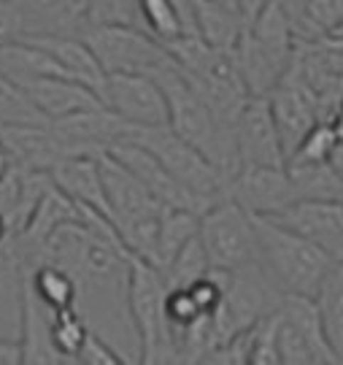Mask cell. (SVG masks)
Listing matches in <instances>:
<instances>
[{"label":"cell","mask_w":343,"mask_h":365,"mask_svg":"<svg viewBox=\"0 0 343 365\" xmlns=\"http://www.w3.org/2000/svg\"><path fill=\"white\" fill-rule=\"evenodd\" d=\"M278 312L303 336V341L308 344L311 354H314V365L341 363V357L335 354V349L327 341V333H324V325H322V317H319L317 309V300L311 298V295H284L281 303H278Z\"/></svg>","instance_id":"obj_20"},{"label":"cell","mask_w":343,"mask_h":365,"mask_svg":"<svg viewBox=\"0 0 343 365\" xmlns=\"http://www.w3.org/2000/svg\"><path fill=\"white\" fill-rule=\"evenodd\" d=\"M276 325H278V309L263 317L254 325V339H251L249 365H281L278 363L276 349Z\"/></svg>","instance_id":"obj_33"},{"label":"cell","mask_w":343,"mask_h":365,"mask_svg":"<svg viewBox=\"0 0 343 365\" xmlns=\"http://www.w3.org/2000/svg\"><path fill=\"white\" fill-rule=\"evenodd\" d=\"M97 165H100V179H103V192H106L108 200V214H111V225H114L117 235L119 230H125L130 225L157 220L159 211L165 209V206L119 160H114L108 152H100L97 155Z\"/></svg>","instance_id":"obj_9"},{"label":"cell","mask_w":343,"mask_h":365,"mask_svg":"<svg viewBox=\"0 0 343 365\" xmlns=\"http://www.w3.org/2000/svg\"><path fill=\"white\" fill-rule=\"evenodd\" d=\"M324 36H343V22L338 27H335V30H330V33H324Z\"/></svg>","instance_id":"obj_40"},{"label":"cell","mask_w":343,"mask_h":365,"mask_svg":"<svg viewBox=\"0 0 343 365\" xmlns=\"http://www.w3.org/2000/svg\"><path fill=\"white\" fill-rule=\"evenodd\" d=\"M73 363L79 365H122L125 357L108 344L103 336H97L95 330H87V336L81 341L79 352H76V360Z\"/></svg>","instance_id":"obj_34"},{"label":"cell","mask_w":343,"mask_h":365,"mask_svg":"<svg viewBox=\"0 0 343 365\" xmlns=\"http://www.w3.org/2000/svg\"><path fill=\"white\" fill-rule=\"evenodd\" d=\"M192 3V16H195V30L198 36L213 49H236L238 38L243 33V19L238 9L216 3V0H189Z\"/></svg>","instance_id":"obj_22"},{"label":"cell","mask_w":343,"mask_h":365,"mask_svg":"<svg viewBox=\"0 0 343 365\" xmlns=\"http://www.w3.org/2000/svg\"><path fill=\"white\" fill-rule=\"evenodd\" d=\"M165 276L157 265L130 257L127 265V314L138 339V363H176V341L165 317Z\"/></svg>","instance_id":"obj_2"},{"label":"cell","mask_w":343,"mask_h":365,"mask_svg":"<svg viewBox=\"0 0 343 365\" xmlns=\"http://www.w3.org/2000/svg\"><path fill=\"white\" fill-rule=\"evenodd\" d=\"M0 146L6 160L22 170H49L65 157L52 125H0Z\"/></svg>","instance_id":"obj_14"},{"label":"cell","mask_w":343,"mask_h":365,"mask_svg":"<svg viewBox=\"0 0 343 365\" xmlns=\"http://www.w3.org/2000/svg\"><path fill=\"white\" fill-rule=\"evenodd\" d=\"M87 322L76 309H65V312H52V325H49V339L57 354L63 357V363H73L76 352H79L81 341L87 336Z\"/></svg>","instance_id":"obj_29"},{"label":"cell","mask_w":343,"mask_h":365,"mask_svg":"<svg viewBox=\"0 0 343 365\" xmlns=\"http://www.w3.org/2000/svg\"><path fill=\"white\" fill-rule=\"evenodd\" d=\"M49 176H52L54 187L63 190L73 203L87 206V209L97 211L106 220H111L106 192H103V179H100V165H97V155L60 157L49 168Z\"/></svg>","instance_id":"obj_15"},{"label":"cell","mask_w":343,"mask_h":365,"mask_svg":"<svg viewBox=\"0 0 343 365\" xmlns=\"http://www.w3.org/2000/svg\"><path fill=\"white\" fill-rule=\"evenodd\" d=\"M327 122H330L332 133H335V141H338V144H343V106L335 111V114H332L330 119H327Z\"/></svg>","instance_id":"obj_37"},{"label":"cell","mask_w":343,"mask_h":365,"mask_svg":"<svg viewBox=\"0 0 343 365\" xmlns=\"http://www.w3.org/2000/svg\"><path fill=\"white\" fill-rule=\"evenodd\" d=\"M233 57H236L238 73L246 84V92L257 98H268V92L276 87V81L284 76V71L292 63V57H284L260 43L246 27L233 49Z\"/></svg>","instance_id":"obj_18"},{"label":"cell","mask_w":343,"mask_h":365,"mask_svg":"<svg viewBox=\"0 0 343 365\" xmlns=\"http://www.w3.org/2000/svg\"><path fill=\"white\" fill-rule=\"evenodd\" d=\"M338 146L335 133H332L327 119H319L311 130L300 138V144L295 146V152L287 157V163H324L330 160L332 149Z\"/></svg>","instance_id":"obj_31"},{"label":"cell","mask_w":343,"mask_h":365,"mask_svg":"<svg viewBox=\"0 0 343 365\" xmlns=\"http://www.w3.org/2000/svg\"><path fill=\"white\" fill-rule=\"evenodd\" d=\"M30 262V260H27ZM27 262L22 271V319H19V344H22V363L25 365H60L63 357L57 354L49 339L52 312L41 303V298L27 284Z\"/></svg>","instance_id":"obj_17"},{"label":"cell","mask_w":343,"mask_h":365,"mask_svg":"<svg viewBox=\"0 0 343 365\" xmlns=\"http://www.w3.org/2000/svg\"><path fill=\"white\" fill-rule=\"evenodd\" d=\"M270 220L324 249L332 260H343V200L297 197Z\"/></svg>","instance_id":"obj_11"},{"label":"cell","mask_w":343,"mask_h":365,"mask_svg":"<svg viewBox=\"0 0 343 365\" xmlns=\"http://www.w3.org/2000/svg\"><path fill=\"white\" fill-rule=\"evenodd\" d=\"M257 255L254 260L265 271V276L284 295H317L322 279L332 268V257L311 244L308 238L273 222L270 217L251 214Z\"/></svg>","instance_id":"obj_1"},{"label":"cell","mask_w":343,"mask_h":365,"mask_svg":"<svg viewBox=\"0 0 343 365\" xmlns=\"http://www.w3.org/2000/svg\"><path fill=\"white\" fill-rule=\"evenodd\" d=\"M27 284L49 312H65L76 306L73 276L54 262H27Z\"/></svg>","instance_id":"obj_23"},{"label":"cell","mask_w":343,"mask_h":365,"mask_svg":"<svg viewBox=\"0 0 343 365\" xmlns=\"http://www.w3.org/2000/svg\"><path fill=\"white\" fill-rule=\"evenodd\" d=\"M198 222L200 214L189 209H168V206L162 209L157 225V260H154L159 271L176 257V252L184 247L189 238L198 235Z\"/></svg>","instance_id":"obj_26"},{"label":"cell","mask_w":343,"mask_h":365,"mask_svg":"<svg viewBox=\"0 0 343 365\" xmlns=\"http://www.w3.org/2000/svg\"><path fill=\"white\" fill-rule=\"evenodd\" d=\"M103 73H154L171 66L173 57L144 27L84 25L79 33Z\"/></svg>","instance_id":"obj_4"},{"label":"cell","mask_w":343,"mask_h":365,"mask_svg":"<svg viewBox=\"0 0 343 365\" xmlns=\"http://www.w3.org/2000/svg\"><path fill=\"white\" fill-rule=\"evenodd\" d=\"M0 365H22L19 339H0Z\"/></svg>","instance_id":"obj_35"},{"label":"cell","mask_w":343,"mask_h":365,"mask_svg":"<svg viewBox=\"0 0 343 365\" xmlns=\"http://www.w3.org/2000/svg\"><path fill=\"white\" fill-rule=\"evenodd\" d=\"M276 349H278V363L281 365H314V354L308 349V344L281 317V312H278V325H276Z\"/></svg>","instance_id":"obj_32"},{"label":"cell","mask_w":343,"mask_h":365,"mask_svg":"<svg viewBox=\"0 0 343 365\" xmlns=\"http://www.w3.org/2000/svg\"><path fill=\"white\" fill-rule=\"evenodd\" d=\"M198 238L211 268L233 271L238 265L251 262L257 255L251 214L241 209L230 195L219 197L200 214Z\"/></svg>","instance_id":"obj_6"},{"label":"cell","mask_w":343,"mask_h":365,"mask_svg":"<svg viewBox=\"0 0 343 365\" xmlns=\"http://www.w3.org/2000/svg\"><path fill=\"white\" fill-rule=\"evenodd\" d=\"M22 38L33 41L36 46L46 49L60 66L65 68V73L70 78L87 84L90 90L100 92V84H103L106 73H103V68L97 66L95 54L90 52V46L84 43L81 36H73V33H43V36H22Z\"/></svg>","instance_id":"obj_19"},{"label":"cell","mask_w":343,"mask_h":365,"mask_svg":"<svg viewBox=\"0 0 343 365\" xmlns=\"http://www.w3.org/2000/svg\"><path fill=\"white\" fill-rule=\"evenodd\" d=\"M233 138H236L238 168L241 165L287 168V155H284V146L278 138L268 98H257V95L246 98V103L238 111L236 125H233Z\"/></svg>","instance_id":"obj_8"},{"label":"cell","mask_w":343,"mask_h":365,"mask_svg":"<svg viewBox=\"0 0 343 365\" xmlns=\"http://www.w3.org/2000/svg\"><path fill=\"white\" fill-rule=\"evenodd\" d=\"M127 138L149 149L176 182L184 184L192 195L206 203V209L211 203H216L219 197L227 195L225 173L216 168L200 149L184 141L179 133H173L168 125H146V128L132 125Z\"/></svg>","instance_id":"obj_3"},{"label":"cell","mask_w":343,"mask_h":365,"mask_svg":"<svg viewBox=\"0 0 343 365\" xmlns=\"http://www.w3.org/2000/svg\"><path fill=\"white\" fill-rule=\"evenodd\" d=\"M314 300H317L327 341L343 363V260L332 262V268L322 279Z\"/></svg>","instance_id":"obj_24"},{"label":"cell","mask_w":343,"mask_h":365,"mask_svg":"<svg viewBox=\"0 0 343 365\" xmlns=\"http://www.w3.org/2000/svg\"><path fill=\"white\" fill-rule=\"evenodd\" d=\"M0 73L16 81V84L41 76L70 78L65 73V68L60 66L52 54L27 38H14L9 43H0Z\"/></svg>","instance_id":"obj_21"},{"label":"cell","mask_w":343,"mask_h":365,"mask_svg":"<svg viewBox=\"0 0 343 365\" xmlns=\"http://www.w3.org/2000/svg\"><path fill=\"white\" fill-rule=\"evenodd\" d=\"M227 195L249 214L270 217L276 211L287 209L292 200H297V190L287 168L241 165L227 182Z\"/></svg>","instance_id":"obj_12"},{"label":"cell","mask_w":343,"mask_h":365,"mask_svg":"<svg viewBox=\"0 0 343 365\" xmlns=\"http://www.w3.org/2000/svg\"><path fill=\"white\" fill-rule=\"evenodd\" d=\"M108 155L130 170L132 176L144 184L162 206H168V209H189L195 211V214L206 211V203L192 195L184 184L176 182L157 157L152 155L149 149H144L141 144H135L130 138H122V141L108 146Z\"/></svg>","instance_id":"obj_13"},{"label":"cell","mask_w":343,"mask_h":365,"mask_svg":"<svg viewBox=\"0 0 343 365\" xmlns=\"http://www.w3.org/2000/svg\"><path fill=\"white\" fill-rule=\"evenodd\" d=\"M211 265H209V257H206V249L200 244V238H189L184 247L176 252L165 268H162V276H165V284L168 287H189L192 282H198L200 276H206Z\"/></svg>","instance_id":"obj_27"},{"label":"cell","mask_w":343,"mask_h":365,"mask_svg":"<svg viewBox=\"0 0 343 365\" xmlns=\"http://www.w3.org/2000/svg\"><path fill=\"white\" fill-rule=\"evenodd\" d=\"M84 25L144 27L138 0H79Z\"/></svg>","instance_id":"obj_30"},{"label":"cell","mask_w":343,"mask_h":365,"mask_svg":"<svg viewBox=\"0 0 343 365\" xmlns=\"http://www.w3.org/2000/svg\"><path fill=\"white\" fill-rule=\"evenodd\" d=\"M54 135L63 144L65 155H100L108 152V146L127 138L132 130L130 122L117 117L114 111H108L106 106H95L84 108L68 117L52 119Z\"/></svg>","instance_id":"obj_10"},{"label":"cell","mask_w":343,"mask_h":365,"mask_svg":"<svg viewBox=\"0 0 343 365\" xmlns=\"http://www.w3.org/2000/svg\"><path fill=\"white\" fill-rule=\"evenodd\" d=\"M330 163H332V168H335V170H338V173L343 176V144H338L335 149H332Z\"/></svg>","instance_id":"obj_39"},{"label":"cell","mask_w":343,"mask_h":365,"mask_svg":"<svg viewBox=\"0 0 343 365\" xmlns=\"http://www.w3.org/2000/svg\"><path fill=\"white\" fill-rule=\"evenodd\" d=\"M216 3H225V6H233V9H238L236 0H216Z\"/></svg>","instance_id":"obj_41"},{"label":"cell","mask_w":343,"mask_h":365,"mask_svg":"<svg viewBox=\"0 0 343 365\" xmlns=\"http://www.w3.org/2000/svg\"><path fill=\"white\" fill-rule=\"evenodd\" d=\"M49 119L27 98V92L0 73V125H43Z\"/></svg>","instance_id":"obj_28"},{"label":"cell","mask_w":343,"mask_h":365,"mask_svg":"<svg viewBox=\"0 0 343 365\" xmlns=\"http://www.w3.org/2000/svg\"><path fill=\"white\" fill-rule=\"evenodd\" d=\"M319 41H322L327 49H332V52L343 54V36H319Z\"/></svg>","instance_id":"obj_38"},{"label":"cell","mask_w":343,"mask_h":365,"mask_svg":"<svg viewBox=\"0 0 343 365\" xmlns=\"http://www.w3.org/2000/svg\"><path fill=\"white\" fill-rule=\"evenodd\" d=\"M19 87L27 92V98L33 101V106L49 122L68 117V114H76V111H84V108L103 106L100 98H97V92L90 90L87 84L76 81V78L41 76V78H27Z\"/></svg>","instance_id":"obj_16"},{"label":"cell","mask_w":343,"mask_h":365,"mask_svg":"<svg viewBox=\"0 0 343 365\" xmlns=\"http://www.w3.org/2000/svg\"><path fill=\"white\" fill-rule=\"evenodd\" d=\"M97 98L108 111L135 128L168 125V103L162 87L149 73H106Z\"/></svg>","instance_id":"obj_7"},{"label":"cell","mask_w":343,"mask_h":365,"mask_svg":"<svg viewBox=\"0 0 343 365\" xmlns=\"http://www.w3.org/2000/svg\"><path fill=\"white\" fill-rule=\"evenodd\" d=\"M238 6V14H241V19H243V25L249 27L257 16H260V11H263L265 6H268V0H236Z\"/></svg>","instance_id":"obj_36"},{"label":"cell","mask_w":343,"mask_h":365,"mask_svg":"<svg viewBox=\"0 0 343 365\" xmlns=\"http://www.w3.org/2000/svg\"><path fill=\"white\" fill-rule=\"evenodd\" d=\"M297 197H317V200H341L343 176L332 168L330 160L324 163H287Z\"/></svg>","instance_id":"obj_25"},{"label":"cell","mask_w":343,"mask_h":365,"mask_svg":"<svg viewBox=\"0 0 343 365\" xmlns=\"http://www.w3.org/2000/svg\"><path fill=\"white\" fill-rule=\"evenodd\" d=\"M281 298L284 292H278V287L265 276L257 260L227 271L222 300L211 314L219 344L236 336L238 330H246L249 325L260 322L270 312H276Z\"/></svg>","instance_id":"obj_5"}]
</instances>
